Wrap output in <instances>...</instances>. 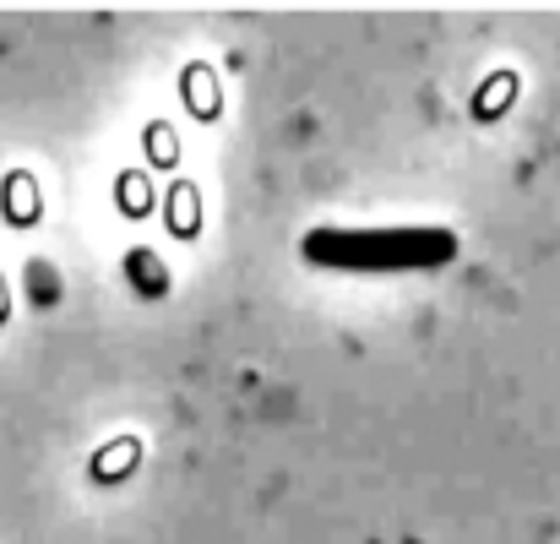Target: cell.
I'll list each match as a JSON object with an SVG mask.
<instances>
[{
	"label": "cell",
	"instance_id": "cell-1",
	"mask_svg": "<svg viewBox=\"0 0 560 544\" xmlns=\"http://www.w3.org/2000/svg\"><path fill=\"white\" fill-rule=\"evenodd\" d=\"M300 256L327 273H430L457 256L446 229H316Z\"/></svg>",
	"mask_w": 560,
	"mask_h": 544
}]
</instances>
